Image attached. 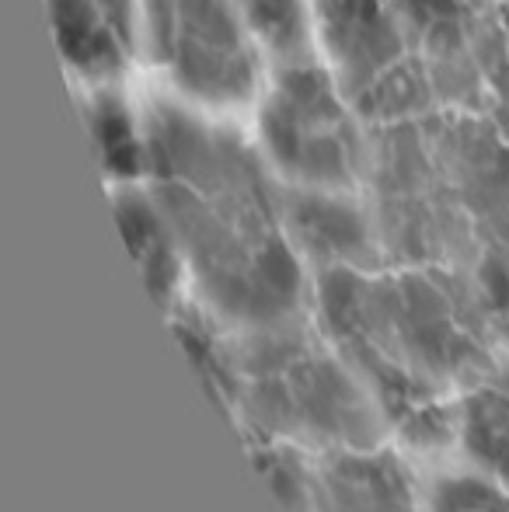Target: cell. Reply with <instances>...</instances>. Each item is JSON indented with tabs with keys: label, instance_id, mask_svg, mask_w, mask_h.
<instances>
[{
	"label": "cell",
	"instance_id": "5",
	"mask_svg": "<svg viewBox=\"0 0 509 512\" xmlns=\"http://www.w3.org/2000/svg\"><path fill=\"white\" fill-rule=\"evenodd\" d=\"M252 140L286 189L353 192L367 164L353 98L318 56L272 67L255 105Z\"/></svg>",
	"mask_w": 509,
	"mask_h": 512
},
{
	"label": "cell",
	"instance_id": "9",
	"mask_svg": "<svg viewBox=\"0 0 509 512\" xmlns=\"http://www.w3.org/2000/svg\"><path fill=\"white\" fill-rule=\"evenodd\" d=\"M116 220L123 227L129 255L140 265V276L147 283L150 297L164 310H175L182 283L189 279V269H185V255L175 227H171L168 213L157 203V196L147 189V182L119 185Z\"/></svg>",
	"mask_w": 509,
	"mask_h": 512
},
{
	"label": "cell",
	"instance_id": "4",
	"mask_svg": "<svg viewBox=\"0 0 509 512\" xmlns=\"http://www.w3.org/2000/svg\"><path fill=\"white\" fill-rule=\"evenodd\" d=\"M143 60L175 102L241 115L269 84V60L234 0H143Z\"/></svg>",
	"mask_w": 509,
	"mask_h": 512
},
{
	"label": "cell",
	"instance_id": "6",
	"mask_svg": "<svg viewBox=\"0 0 509 512\" xmlns=\"http://www.w3.org/2000/svg\"><path fill=\"white\" fill-rule=\"evenodd\" d=\"M46 11L81 88L119 84L143 56V0H46Z\"/></svg>",
	"mask_w": 509,
	"mask_h": 512
},
{
	"label": "cell",
	"instance_id": "10",
	"mask_svg": "<svg viewBox=\"0 0 509 512\" xmlns=\"http://www.w3.org/2000/svg\"><path fill=\"white\" fill-rule=\"evenodd\" d=\"M84 126L95 143L98 164L112 189L140 185L150 168V126L147 108H136L119 84L84 88Z\"/></svg>",
	"mask_w": 509,
	"mask_h": 512
},
{
	"label": "cell",
	"instance_id": "16",
	"mask_svg": "<svg viewBox=\"0 0 509 512\" xmlns=\"http://www.w3.org/2000/svg\"><path fill=\"white\" fill-rule=\"evenodd\" d=\"M475 290H478L485 321H489L496 342L509 345V248L492 244V248L485 251L482 265H478Z\"/></svg>",
	"mask_w": 509,
	"mask_h": 512
},
{
	"label": "cell",
	"instance_id": "8",
	"mask_svg": "<svg viewBox=\"0 0 509 512\" xmlns=\"http://www.w3.org/2000/svg\"><path fill=\"white\" fill-rule=\"evenodd\" d=\"M311 512H419L408 467L381 446L328 450L311 481Z\"/></svg>",
	"mask_w": 509,
	"mask_h": 512
},
{
	"label": "cell",
	"instance_id": "12",
	"mask_svg": "<svg viewBox=\"0 0 509 512\" xmlns=\"http://www.w3.org/2000/svg\"><path fill=\"white\" fill-rule=\"evenodd\" d=\"M262 46L269 67L314 60L318 53V0H234Z\"/></svg>",
	"mask_w": 509,
	"mask_h": 512
},
{
	"label": "cell",
	"instance_id": "11",
	"mask_svg": "<svg viewBox=\"0 0 509 512\" xmlns=\"http://www.w3.org/2000/svg\"><path fill=\"white\" fill-rule=\"evenodd\" d=\"M457 439L489 478L509 488V366H489L461 391Z\"/></svg>",
	"mask_w": 509,
	"mask_h": 512
},
{
	"label": "cell",
	"instance_id": "14",
	"mask_svg": "<svg viewBox=\"0 0 509 512\" xmlns=\"http://www.w3.org/2000/svg\"><path fill=\"white\" fill-rule=\"evenodd\" d=\"M248 450L255 457V467L262 471V478L269 481V488L286 502L293 512L311 509V481L314 471H307L300 460V446L286 443V439H272L262 432H245Z\"/></svg>",
	"mask_w": 509,
	"mask_h": 512
},
{
	"label": "cell",
	"instance_id": "3",
	"mask_svg": "<svg viewBox=\"0 0 509 512\" xmlns=\"http://www.w3.org/2000/svg\"><path fill=\"white\" fill-rule=\"evenodd\" d=\"M238 411L245 432L293 446H377L384 418L360 373L328 338L293 321L255 328L238 345Z\"/></svg>",
	"mask_w": 509,
	"mask_h": 512
},
{
	"label": "cell",
	"instance_id": "7",
	"mask_svg": "<svg viewBox=\"0 0 509 512\" xmlns=\"http://www.w3.org/2000/svg\"><path fill=\"white\" fill-rule=\"evenodd\" d=\"M286 227L300 258L321 272L367 269L381 241V227L349 189H286Z\"/></svg>",
	"mask_w": 509,
	"mask_h": 512
},
{
	"label": "cell",
	"instance_id": "2",
	"mask_svg": "<svg viewBox=\"0 0 509 512\" xmlns=\"http://www.w3.org/2000/svg\"><path fill=\"white\" fill-rule=\"evenodd\" d=\"M318 317L398 439L440 450L457 436L450 394L489 370L496 345L475 286L447 265L335 269L318 279Z\"/></svg>",
	"mask_w": 509,
	"mask_h": 512
},
{
	"label": "cell",
	"instance_id": "1",
	"mask_svg": "<svg viewBox=\"0 0 509 512\" xmlns=\"http://www.w3.org/2000/svg\"><path fill=\"white\" fill-rule=\"evenodd\" d=\"M147 189L168 213L206 310L245 328L293 321L307 297L286 227V185L224 115L175 98L147 108Z\"/></svg>",
	"mask_w": 509,
	"mask_h": 512
},
{
	"label": "cell",
	"instance_id": "13",
	"mask_svg": "<svg viewBox=\"0 0 509 512\" xmlns=\"http://www.w3.org/2000/svg\"><path fill=\"white\" fill-rule=\"evenodd\" d=\"M175 317V335L182 342L185 356H189L192 370H196L199 384L206 387L217 405L238 411V349L227 345V338L220 335L217 321L220 317L213 310H199L189 304H178L171 310Z\"/></svg>",
	"mask_w": 509,
	"mask_h": 512
},
{
	"label": "cell",
	"instance_id": "15",
	"mask_svg": "<svg viewBox=\"0 0 509 512\" xmlns=\"http://www.w3.org/2000/svg\"><path fill=\"white\" fill-rule=\"evenodd\" d=\"M429 512H509V488L496 478L450 474L436 481Z\"/></svg>",
	"mask_w": 509,
	"mask_h": 512
}]
</instances>
